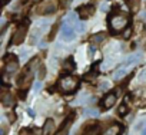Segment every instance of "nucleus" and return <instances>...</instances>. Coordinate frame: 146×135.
Instances as JSON below:
<instances>
[{"label": "nucleus", "mask_w": 146, "mask_h": 135, "mask_svg": "<svg viewBox=\"0 0 146 135\" xmlns=\"http://www.w3.org/2000/svg\"><path fill=\"white\" fill-rule=\"evenodd\" d=\"M108 88H109V84H108V82H102V84L99 85V89H100V91H106Z\"/></svg>", "instance_id": "25"}, {"label": "nucleus", "mask_w": 146, "mask_h": 135, "mask_svg": "<svg viewBox=\"0 0 146 135\" xmlns=\"http://www.w3.org/2000/svg\"><path fill=\"white\" fill-rule=\"evenodd\" d=\"M140 57H142V53H140V52H139V53H133V55H130V56L126 59L125 65L129 66V65H132V63H136L137 60H140Z\"/></svg>", "instance_id": "15"}, {"label": "nucleus", "mask_w": 146, "mask_h": 135, "mask_svg": "<svg viewBox=\"0 0 146 135\" xmlns=\"http://www.w3.org/2000/svg\"><path fill=\"white\" fill-rule=\"evenodd\" d=\"M70 2L72 0H59V5H60V7H67L70 5Z\"/></svg>", "instance_id": "23"}, {"label": "nucleus", "mask_w": 146, "mask_h": 135, "mask_svg": "<svg viewBox=\"0 0 146 135\" xmlns=\"http://www.w3.org/2000/svg\"><path fill=\"white\" fill-rule=\"evenodd\" d=\"M0 135H6V125L5 124L2 125V132H0Z\"/></svg>", "instance_id": "30"}, {"label": "nucleus", "mask_w": 146, "mask_h": 135, "mask_svg": "<svg viewBox=\"0 0 146 135\" xmlns=\"http://www.w3.org/2000/svg\"><path fill=\"white\" fill-rule=\"evenodd\" d=\"M32 76H33V72H32V71L23 74V75L20 76V79H19V86H20V88H27L29 84H30V81H32Z\"/></svg>", "instance_id": "7"}, {"label": "nucleus", "mask_w": 146, "mask_h": 135, "mask_svg": "<svg viewBox=\"0 0 146 135\" xmlns=\"http://www.w3.org/2000/svg\"><path fill=\"white\" fill-rule=\"evenodd\" d=\"M109 25H110V29L115 32V33H119L122 30H125L129 25V19L127 16L122 15V13H117V15H112L110 19H109Z\"/></svg>", "instance_id": "1"}, {"label": "nucleus", "mask_w": 146, "mask_h": 135, "mask_svg": "<svg viewBox=\"0 0 146 135\" xmlns=\"http://www.w3.org/2000/svg\"><path fill=\"white\" fill-rule=\"evenodd\" d=\"M125 112H126V104H123V105L119 106V114L120 115H125Z\"/></svg>", "instance_id": "27"}, {"label": "nucleus", "mask_w": 146, "mask_h": 135, "mask_svg": "<svg viewBox=\"0 0 146 135\" xmlns=\"http://www.w3.org/2000/svg\"><path fill=\"white\" fill-rule=\"evenodd\" d=\"M70 124H72V119H67V121L63 124V128H60L56 135H67V134H69V129H70Z\"/></svg>", "instance_id": "16"}, {"label": "nucleus", "mask_w": 146, "mask_h": 135, "mask_svg": "<svg viewBox=\"0 0 146 135\" xmlns=\"http://www.w3.org/2000/svg\"><path fill=\"white\" fill-rule=\"evenodd\" d=\"M26 33H27V26H26V25L19 26V27H17V30L15 32L13 37H12V43H13V45H20V43L25 40Z\"/></svg>", "instance_id": "3"}, {"label": "nucleus", "mask_w": 146, "mask_h": 135, "mask_svg": "<svg viewBox=\"0 0 146 135\" xmlns=\"http://www.w3.org/2000/svg\"><path fill=\"white\" fill-rule=\"evenodd\" d=\"M27 112H29V115H32V116H33V115H35V112H33V111H32V109H29V111H27Z\"/></svg>", "instance_id": "36"}, {"label": "nucleus", "mask_w": 146, "mask_h": 135, "mask_svg": "<svg viewBox=\"0 0 146 135\" xmlns=\"http://www.w3.org/2000/svg\"><path fill=\"white\" fill-rule=\"evenodd\" d=\"M139 5H140V0H127V6L132 12H137Z\"/></svg>", "instance_id": "18"}, {"label": "nucleus", "mask_w": 146, "mask_h": 135, "mask_svg": "<svg viewBox=\"0 0 146 135\" xmlns=\"http://www.w3.org/2000/svg\"><path fill=\"white\" fill-rule=\"evenodd\" d=\"M145 78H146V72L143 71V72L139 75V78H137V79H139V82H145Z\"/></svg>", "instance_id": "29"}, {"label": "nucleus", "mask_w": 146, "mask_h": 135, "mask_svg": "<svg viewBox=\"0 0 146 135\" xmlns=\"http://www.w3.org/2000/svg\"><path fill=\"white\" fill-rule=\"evenodd\" d=\"M100 9H102V10H106V9H108V3H102V5H100Z\"/></svg>", "instance_id": "32"}, {"label": "nucleus", "mask_w": 146, "mask_h": 135, "mask_svg": "<svg viewBox=\"0 0 146 135\" xmlns=\"http://www.w3.org/2000/svg\"><path fill=\"white\" fill-rule=\"evenodd\" d=\"M115 102H116V95L110 94V95H108V96L103 99V102H102V106H103L105 109H109V108H112V106L115 105Z\"/></svg>", "instance_id": "8"}, {"label": "nucleus", "mask_w": 146, "mask_h": 135, "mask_svg": "<svg viewBox=\"0 0 146 135\" xmlns=\"http://www.w3.org/2000/svg\"><path fill=\"white\" fill-rule=\"evenodd\" d=\"M93 12H95V9H93L92 5H86V6L79 7V16H80V19H88V17H90V16L93 15Z\"/></svg>", "instance_id": "6"}, {"label": "nucleus", "mask_w": 146, "mask_h": 135, "mask_svg": "<svg viewBox=\"0 0 146 135\" xmlns=\"http://www.w3.org/2000/svg\"><path fill=\"white\" fill-rule=\"evenodd\" d=\"M95 76H96V72H89V74H86V75H85L83 78L89 81V79H92V78H95Z\"/></svg>", "instance_id": "24"}, {"label": "nucleus", "mask_w": 146, "mask_h": 135, "mask_svg": "<svg viewBox=\"0 0 146 135\" xmlns=\"http://www.w3.org/2000/svg\"><path fill=\"white\" fill-rule=\"evenodd\" d=\"M95 129V124H86V126L79 132V135H90Z\"/></svg>", "instance_id": "17"}, {"label": "nucleus", "mask_w": 146, "mask_h": 135, "mask_svg": "<svg viewBox=\"0 0 146 135\" xmlns=\"http://www.w3.org/2000/svg\"><path fill=\"white\" fill-rule=\"evenodd\" d=\"M7 2H9V0H3V3H5V5H6V3H7Z\"/></svg>", "instance_id": "38"}, {"label": "nucleus", "mask_w": 146, "mask_h": 135, "mask_svg": "<svg viewBox=\"0 0 146 135\" xmlns=\"http://www.w3.org/2000/svg\"><path fill=\"white\" fill-rule=\"evenodd\" d=\"M20 59H22V60H26V59H27V52H26V50H22V52H20Z\"/></svg>", "instance_id": "28"}, {"label": "nucleus", "mask_w": 146, "mask_h": 135, "mask_svg": "<svg viewBox=\"0 0 146 135\" xmlns=\"http://www.w3.org/2000/svg\"><path fill=\"white\" fill-rule=\"evenodd\" d=\"M142 126H143V122H139V124L136 125V129H142Z\"/></svg>", "instance_id": "34"}, {"label": "nucleus", "mask_w": 146, "mask_h": 135, "mask_svg": "<svg viewBox=\"0 0 146 135\" xmlns=\"http://www.w3.org/2000/svg\"><path fill=\"white\" fill-rule=\"evenodd\" d=\"M35 2H39V0H35Z\"/></svg>", "instance_id": "39"}, {"label": "nucleus", "mask_w": 146, "mask_h": 135, "mask_svg": "<svg viewBox=\"0 0 146 135\" xmlns=\"http://www.w3.org/2000/svg\"><path fill=\"white\" fill-rule=\"evenodd\" d=\"M40 88H42V82H40V81L35 82V92H39V91H40Z\"/></svg>", "instance_id": "26"}, {"label": "nucleus", "mask_w": 146, "mask_h": 135, "mask_svg": "<svg viewBox=\"0 0 146 135\" xmlns=\"http://www.w3.org/2000/svg\"><path fill=\"white\" fill-rule=\"evenodd\" d=\"M76 17H78V15L76 13H69L66 17H64V23H69V25H72V23H75V20H76Z\"/></svg>", "instance_id": "19"}, {"label": "nucleus", "mask_w": 146, "mask_h": 135, "mask_svg": "<svg viewBox=\"0 0 146 135\" xmlns=\"http://www.w3.org/2000/svg\"><path fill=\"white\" fill-rule=\"evenodd\" d=\"M20 96H22V98H25V96H26V92H25V91H22V92H20Z\"/></svg>", "instance_id": "35"}, {"label": "nucleus", "mask_w": 146, "mask_h": 135, "mask_svg": "<svg viewBox=\"0 0 146 135\" xmlns=\"http://www.w3.org/2000/svg\"><path fill=\"white\" fill-rule=\"evenodd\" d=\"M85 29H86V26H85L82 22H76V26H75V30H76V32L83 33V32H85Z\"/></svg>", "instance_id": "21"}, {"label": "nucleus", "mask_w": 146, "mask_h": 135, "mask_svg": "<svg viewBox=\"0 0 146 135\" xmlns=\"http://www.w3.org/2000/svg\"><path fill=\"white\" fill-rule=\"evenodd\" d=\"M142 135H146V126H145V129H143V132H142Z\"/></svg>", "instance_id": "37"}, {"label": "nucleus", "mask_w": 146, "mask_h": 135, "mask_svg": "<svg viewBox=\"0 0 146 135\" xmlns=\"http://www.w3.org/2000/svg\"><path fill=\"white\" fill-rule=\"evenodd\" d=\"M126 72H127V66L126 65H123V66H120L119 69L115 72V75H113V78H115V81H119L120 78H123L125 75H126Z\"/></svg>", "instance_id": "13"}, {"label": "nucleus", "mask_w": 146, "mask_h": 135, "mask_svg": "<svg viewBox=\"0 0 146 135\" xmlns=\"http://www.w3.org/2000/svg\"><path fill=\"white\" fill-rule=\"evenodd\" d=\"M79 82L76 78H73V76H62L60 78V82H59V86L63 92H72V91H75L78 88Z\"/></svg>", "instance_id": "2"}, {"label": "nucleus", "mask_w": 146, "mask_h": 135, "mask_svg": "<svg viewBox=\"0 0 146 135\" xmlns=\"http://www.w3.org/2000/svg\"><path fill=\"white\" fill-rule=\"evenodd\" d=\"M53 129H54V122H53V119H47L46 124H44V128H43V134H44V135H50V134L53 132Z\"/></svg>", "instance_id": "12"}, {"label": "nucleus", "mask_w": 146, "mask_h": 135, "mask_svg": "<svg viewBox=\"0 0 146 135\" xmlns=\"http://www.w3.org/2000/svg\"><path fill=\"white\" fill-rule=\"evenodd\" d=\"M99 112L96 109H86L85 111V116H98Z\"/></svg>", "instance_id": "22"}, {"label": "nucleus", "mask_w": 146, "mask_h": 135, "mask_svg": "<svg viewBox=\"0 0 146 135\" xmlns=\"http://www.w3.org/2000/svg\"><path fill=\"white\" fill-rule=\"evenodd\" d=\"M63 68L66 71H72V69H75V65H73V60L70 59V60H66L64 62V65H63Z\"/></svg>", "instance_id": "20"}, {"label": "nucleus", "mask_w": 146, "mask_h": 135, "mask_svg": "<svg viewBox=\"0 0 146 135\" xmlns=\"http://www.w3.org/2000/svg\"><path fill=\"white\" fill-rule=\"evenodd\" d=\"M56 10V6L53 2H47L46 5H43L40 9H39V13H53Z\"/></svg>", "instance_id": "10"}, {"label": "nucleus", "mask_w": 146, "mask_h": 135, "mask_svg": "<svg viewBox=\"0 0 146 135\" xmlns=\"http://www.w3.org/2000/svg\"><path fill=\"white\" fill-rule=\"evenodd\" d=\"M122 132V126L119 125V124H115V125H110L105 132H103V135H119Z\"/></svg>", "instance_id": "9"}, {"label": "nucleus", "mask_w": 146, "mask_h": 135, "mask_svg": "<svg viewBox=\"0 0 146 135\" xmlns=\"http://www.w3.org/2000/svg\"><path fill=\"white\" fill-rule=\"evenodd\" d=\"M17 68H19L17 60L13 56H10V57L6 59V66H5V72L6 74H15L17 71Z\"/></svg>", "instance_id": "5"}, {"label": "nucleus", "mask_w": 146, "mask_h": 135, "mask_svg": "<svg viewBox=\"0 0 146 135\" xmlns=\"http://www.w3.org/2000/svg\"><path fill=\"white\" fill-rule=\"evenodd\" d=\"M62 39L66 40V42L75 39V29L72 27V25L63 23V27H62Z\"/></svg>", "instance_id": "4"}, {"label": "nucleus", "mask_w": 146, "mask_h": 135, "mask_svg": "<svg viewBox=\"0 0 146 135\" xmlns=\"http://www.w3.org/2000/svg\"><path fill=\"white\" fill-rule=\"evenodd\" d=\"M20 135H32V134H30V132H29L27 129H23V131L20 132Z\"/></svg>", "instance_id": "31"}, {"label": "nucleus", "mask_w": 146, "mask_h": 135, "mask_svg": "<svg viewBox=\"0 0 146 135\" xmlns=\"http://www.w3.org/2000/svg\"><path fill=\"white\" fill-rule=\"evenodd\" d=\"M89 53H90V55H93V53H95V47H93V46H90V47H89Z\"/></svg>", "instance_id": "33"}, {"label": "nucleus", "mask_w": 146, "mask_h": 135, "mask_svg": "<svg viewBox=\"0 0 146 135\" xmlns=\"http://www.w3.org/2000/svg\"><path fill=\"white\" fill-rule=\"evenodd\" d=\"M2 102H3L5 106H12V105L15 104L12 94H9V92H3V95H2Z\"/></svg>", "instance_id": "11"}, {"label": "nucleus", "mask_w": 146, "mask_h": 135, "mask_svg": "<svg viewBox=\"0 0 146 135\" xmlns=\"http://www.w3.org/2000/svg\"><path fill=\"white\" fill-rule=\"evenodd\" d=\"M105 37H106L105 33H96V35H93V36L90 37V43H93V45H99V43H102V42L105 40Z\"/></svg>", "instance_id": "14"}]
</instances>
